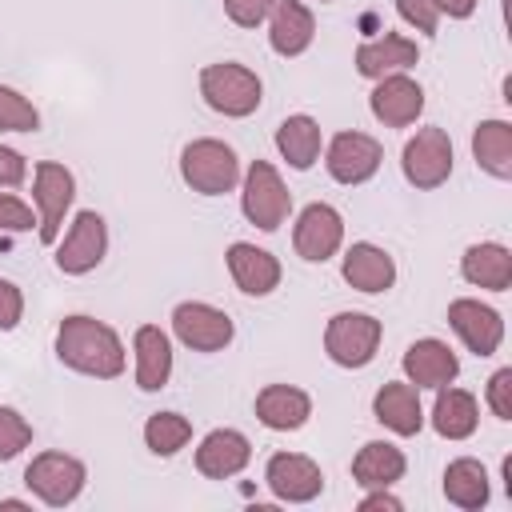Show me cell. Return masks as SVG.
<instances>
[{"label": "cell", "mask_w": 512, "mask_h": 512, "mask_svg": "<svg viewBox=\"0 0 512 512\" xmlns=\"http://www.w3.org/2000/svg\"><path fill=\"white\" fill-rule=\"evenodd\" d=\"M56 360L80 376L116 380V376H124L128 352H124V340L112 324L84 316V312H72L56 328Z\"/></svg>", "instance_id": "6da1fadb"}, {"label": "cell", "mask_w": 512, "mask_h": 512, "mask_svg": "<svg viewBox=\"0 0 512 512\" xmlns=\"http://www.w3.org/2000/svg\"><path fill=\"white\" fill-rule=\"evenodd\" d=\"M200 96L216 116L244 120L264 100V80L240 60H216L200 68Z\"/></svg>", "instance_id": "7a4b0ae2"}, {"label": "cell", "mask_w": 512, "mask_h": 512, "mask_svg": "<svg viewBox=\"0 0 512 512\" xmlns=\"http://www.w3.org/2000/svg\"><path fill=\"white\" fill-rule=\"evenodd\" d=\"M240 156L232 144L216 140V136H200L188 140L180 148V180L200 192V196H224L240 188Z\"/></svg>", "instance_id": "3957f363"}, {"label": "cell", "mask_w": 512, "mask_h": 512, "mask_svg": "<svg viewBox=\"0 0 512 512\" xmlns=\"http://www.w3.org/2000/svg\"><path fill=\"white\" fill-rule=\"evenodd\" d=\"M240 212L260 232H276L292 212V192L272 160H252L240 176Z\"/></svg>", "instance_id": "277c9868"}, {"label": "cell", "mask_w": 512, "mask_h": 512, "mask_svg": "<svg viewBox=\"0 0 512 512\" xmlns=\"http://www.w3.org/2000/svg\"><path fill=\"white\" fill-rule=\"evenodd\" d=\"M72 200H76L72 168L56 164V160H40L32 168V208H36V236L44 248H52L60 240V228H64Z\"/></svg>", "instance_id": "5b68a950"}, {"label": "cell", "mask_w": 512, "mask_h": 512, "mask_svg": "<svg viewBox=\"0 0 512 512\" xmlns=\"http://www.w3.org/2000/svg\"><path fill=\"white\" fill-rule=\"evenodd\" d=\"M384 324L368 312H336L324 324V352L336 368H368L380 352Z\"/></svg>", "instance_id": "8992f818"}, {"label": "cell", "mask_w": 512, "mask_h": 512, "mask_svg": "<svg viewBox=\"0 0 512 512\" xmlns=\"http://www.w3.org/2000/svg\"><path fill=\"white\" fill-rule=\"evenodd\" d=\"M84 484H88V468H84V460H76L68 452H40L24 468V488L40 504H48V508L76 504L80 492H84Z\"/></svg>", "instance_id": "52a82bcc"}, {"label": "cell", "mask_w": 512, "mask_h": 512, "mask_svg": "<svg viewBox=\"0 0 512 512\" xmlns=\"http://www.w3.org/2000/svg\"><path fill=\"white\" fill-rule=\"evenodd\" d=\"M452 164H456V152H452V136L436 124L428 128H416V136H408L404 152H400V172L412 188L420 192H432L440 184H448L452 176Z\"/></svg>", "instance_id": "ba28073f"}, {"label": "cell", "mask_w": 512, "mask_h": 512, "mask_svg": "<svg viewBox=\"0 0 512 512\" xmlns=\"http://www.w3.org/2000/svg\"><path fill=\"white\" fill-rule=\"evenodd\" d=\"M104 256H108V224H104V216L96 208L76 212L68 232L56 240V256H52L56 268L64 276H88V272H96L104 264Z\"/></svg>", "instance_id": "9c48e42d"}, {"label": "cell", "mask_w": 512, "mask_h": 512, "mask_svg": "<svg viewBox=\"0 0 512 512\" xmlns=\"http://www.w3.org/2000/svg\"><path fill=\"white\" fill-rule=\"evenodd\" d=\"M172 336L192 352H224L236 336V324L208 300H180L172 308Z\"/></svg>", "instance_id": "30bf717a"}, {"label": "cell", "mask_w": 512, "mask_h": 512, "mask_svg": "<svg viewBox=\"0 0 512 512\" xmlns=\"http://www.w3.org/2000/svg\"><path fill=\"white\" fill-rule=\"evenodd\" d=\"M384 164V144L368 132H336L324 148V168L336 184L344 188H356V184H368Z\"/></svg>", "instance_id": "8fae6325"}, {"label": "cell", "mask_w": 512, "mask_h": 512, "mask_svg": "<svg viewBox=\"0 0 512 512\" xmlns=\"http://www.w3.org/2000/svg\"><path fill=\"white\" fill-rule=\"evenodd\" d=\"M292 248L308 264L332 260L344 248V216L332 204H324V200L304 204L300 216H296V224H292Z\"/></svg>", "instance_id": "7c38bea8"}, {"label": "cell", "mask_w": 512, "mask_h": 512, "mask_svg": "<svg viewBox=\"0 0 512 512\" xmlns=\"http://www.w3.org/2000/svg\"><path fill=\"white\" fill-rule=\"evenodd\" d=\"M264 484L280 504H312L324 492V468L304 452H276L264 464Z\"/></svg>", "instance_id": "4fadbf2b"}, {"label": "cell", "mask_w": 512, "mask_h": 512, "mask_svg": "<svg viewBox=\"0 0 512 512\" xmlns=\"http://www.w3.org/2000/svg\"><path fill=\"white\" fill-rule=\"evenodd\" d=\"M448 328L460 336V344L472 356H496L504 344V316L492 304H480L476 296H456L448 304Z\"/></svg>", "instance_id": "5bb4252c"}, {"label": "cell", "mask_w": 512, "mask_h": 512, "mask_svg": "<svg viewBox=\"0 0 512 512\" xmlns=\"http://www.w3.org/2000/svg\"><path fill=\"white\" fill-rule=\"evenodd\" d=\"M368 112H372L384 128H408V124H416L420 112H424V88H420L408 72H392V76H384V80H372Z\"/></svg>", "instance_id": "9a60e30c"}, {"label": "cell", "mask_w": 512, "mask_h": 512, "mask_svg": "<svg viewBox=\"0 0 512 512\" xmlns=\"http://www.w3.org/2000/svg\"><path fill=\"white\" fill-rule=\"evenodd\" d=\"M356 72L364 80H384L392 72H408L420 64V44L404 32H384V36H372V40H360L356 44V56H352Z\"/></svg>", "instance_id": "2e32d148"}, {"label": "cell", "mask_w": 512, "mask_h": 512, "mask_svg": "<svg viewBox=\"0 0 512 512\" xmlns=\"http://www.w3.org/2000/svg\"><path fill=\"white\" fill-rule=\"evenodd\" d=\"M224 264H228L232 284H236L244 296H272V292L280 288V280H284L280 260H276L268 248H256V244H248V240L228 244Z\"/></svg>", "instance_id": "e0dca14e"}, {"label": "cell", "mask_w": 512, "mask_h": 512, "mask_svg": "<svg viewBox=\"0 0 512 512\" xmlns=\"http://www.w3.org/2000/svg\"><path fill=\"white\" fill-rule=\"evenodd\" d=\"M196 472L204 480H232L248 468L252 460V440L240 428H212L200 444H196Z\"/></svg>", "instance_id": "ac0fdd59"}, {"label": "cell", "mask_w": 512, "mask_h": 512, "mask_svg": "<svg viewBox=\"0 0 512 512\" xmlns=\"http://www.w3.org/2000/svg\"><path fill=\"white\" fill-rule=\"evenodd\" d=\"M340 276L348 288H356L364 296H380L396 284V260L388 248H380L372 240H356V244H348L344 260H340Z\"/></svg>", "instance_id": "d6986e66"}, {"label": "cell", "mask_w": 512, "mask_h": 512, "mask_svg": "<svg viewBox=\"0 0 512 512\" xmlns=\"http://www.w3.org/2000/svg\"><path fill=\"white\" fill-rule=\"evenodd\" d=\"M400 368H404V380H408V384L436 392V388H444V384H452V380L460 376V356H456L444 340L424 336V340H412V344L404 348Z\"/></svg>", "instance_id": "ffe728a7"}, {"label": "cell", "mask_w": 512, "mask_h": 512, "mask_svg": "<svg viewBox=\"0 0 512 512\" xmlns=\"http://www.w3.org/2000/svg\"><path fill=\"white\" fill-rule=\"evenodd\" d=\"M372 416L376 424H384L392 436H416L424 428V404H420V388L408 380H388L376 388L372 396Z\"/></svg>", "instance_id": "44dd1931"}, {"label": "cell", "mask_w": 512, "mask_h": 512, "mask_svg": "<svg viewBox=\"0 0 512 512\" xmlns=\"http://www.w3.org/2000/svg\"><path fill=\"white\" fill-rule=\"evenodd\" d=\"M264 24H268V48L284 60L304 56L316 40V16L304 0H280Z\"/></svg>", "instance_id": "7402d4cb"}, {"label": "cell", "mask_w": 512, "mask_h": 512, "mask_svg": "<svg viewBox=\"0 0 512 512\" xmlns=\"http://www.w3.org/2000/svg\"><path fill=\"white\" fill-rule=\"evenodd\" d=\"M252 408L268 432H296L312 420V396L296 384H264Z\"/></svg>", "instance_id": "603a6c76"}, {"label": "cell", "mask_w": 512, "mask_h": 512, "mask_svg": "<svg viewBox=\"0 0 512 512\" xmlns=\"http://www.w3.org/2000/svg\"><path fill=\"white\" fill-rule=\"evenodd\" d=\"M132 356L140 392H160L172 380V336L160 324H140L132 332Z\"/></svg>", "instance_id": "cb8c5ba5"}, {"label": "cell", "mask_w": 512, "mask_h": 512, "mask_svg": "<svg viewBox=\"0 0 512 512\" xmlns=\"http://www.w3.org/2000/svg\"><path fill=\"white\" fill-rule=\"evenodd\" d=\"M436 436L444 440H468L476 428H480V404L468 388H456V384H444L436 388V400H432V412L424 416Z\"/></svg>", "instance_id": "d4e9b609"}, {"label": "cell", "mask_w": 512, "mask_h": 512, "mask_svg": "<svg viewBox=\"0 0 512 512\" xmlns=\"http://www.w3.org/2000/svg\"><path fill=\"white\" fill-rule=\"evenodd\" d=\"M460 276L472 284V288H484V292H508L512 288V252L496 240H480V244H468L464 256H460Z\"/></svg>", "instance_id": "484cf974"}, {"label": "cell", "mask_w": 512, "mask_h": 512, "mask_svg": "<svg viewBox=\"0 0 512 512\" xmlns=\"http://www.w3.org/2000/svg\"><path fill=\"white\" fill-rule=\"evenodd\" d=\"M444 500L460 512H480L488 500H492V480H488V468L476 460V456H456L448 460L444 468Z\"/></svg>", "instance_id": "4316f807"}, {"label": "cell", "mask_w": 512, "mask_h": 512, "mask_svg": "<svg viewBox=\"0 0 512 512\" xmlns=\"http://www.w3.org/2000/svg\"><path fill=\"white\" fill-rule=\"evenodd\" d=\"M320 148H324V132H320V120L316 116L292 112V116H284L276 124V152L288 160V168L308 172L320 160Z\"/></svg>", "instance_id": "83f0119b"}, {"label": "cell", "mask_w": 512, "mask_h": 512, "mask_svg": "<svg viewBox=\"0 0 512 512\" xmlns=\"http://www.w3.org/2000/svg\"><path fill=\"white\" fill-rule=\"evenodd\" d=\"M404 468H408V456L392 440H368L352 456V480L360 488H392L396 480H404Z\"/></svg>", "instance_id": "f1b7e54d"}, {"label": "cell", "mask_w": 512, "mask_h": 512, "mask_svg": "<svg viewBox=\"0 0 512 512\" xmlns=\"http://www.w3.org/2000/svg\"><path fill=\"white\" fill-rule=\"evenodd\" d=\"M472 160L492 180H512V124L508 120H480L472 128Z\"/></svg>", "instance_id": "f546056e"}, {"label": "cell", "mask_w": 512, "mask_h": 512, "mask_svg": "<svg viewBox=\"0 0 512 512\" xmlns=\"http://www.w3.org/2000/svg\"><path fill=\"white\" fill-rule=\"evenodd\" d=\"M192 440V420L180 416V412H152L144 420V448L152 456H176L180 448H188Z\"/></svg>", "instance_id": "4dcf8cb0"}, {"label": "cell", "mask_w": 512, "mask_h": 512, "mask_svg": "<svg viewBox=\"0 0 512 512\" xmlns=\"http://www.w3.org/2000/svg\"><path fill=\"white\" fill-rule=\"evenodd\" d=\"M36 128H40L36 104L24 92L0 84V132H36Z\"/></svg>", "instance_id": "1f68e13d"}, {"label": "cell", "mask_w": 512, "mask_h": 512, "mask_svg": "<svg viewBox=\"0 0 512 512\" xmlns=\"http://www.w3.org/2000/svg\"><path fill=\"white\" fill-rule=\"evenodd\" d=\"M32 444V424L20 408L12 404H0V464L16 460L24 448Z\"/></svg>", "instance_id": "d6a6232c"}, {"label": "cell", "mask_w": 512, "mask_h": 512, "mask_svg": "<svg viewBox=\"0 0 512 512\" xmlns=\"http://www.w3.org/2000/svg\"><path fill=\"white\" fill-rule=\"evenodd\" d=\"M396 16L408 24V28H416L420 36H436V28H440V8H436V0H396Z\"/></svg>", "instance_id": "836d02e7"}, {"label": "cell", "mask_w": 512, "mask_h": 512, "mask_svg": "<svg viewBox=\"0 0 512 512\" xmlns=\"http://www.w3.org/2000/svg\"><path fill=\"white\" fill-rule=\"evenodd\" d=\"M484 404L496 420H512V368H496L484 384Z\"/></svg>", "instance_id": "e575fe53"}, {"label": "cell", "mask_w": 512, "mask_h": 512, "mask_svg": "<svg viewBox=\"0 0 512 512\" xmlns=\"http://www.w3.org/2000/svg\"><path fill=\"white\" fill-rule=\"evenodd\" d=\"M32 228H36L32 204H24L16 192H0V236L4 232H32Z\"/></svg>", "instance_id": "d590c367"}, {"label": "cell", "mask_w": 512, "mask_h": 512, "mask_svg": "<svg viewBox=\"0 0 512 512\" xmlns=\"http://www.w3.org/2000/svg\"><path fill=\"white\" fill-rule=\"evenodd\" d=\"M280 0H224V16L236 28H260Z\"/></svg>", "instance_id": "8d00e7d4"}, {"label": "cell", "mask_w": 512, "mask_h": 512, "mask_svg": "<svg viewBox=\"0 0 512 512\" xmlns=\"http://www.w3.org/2000/svg\"><path fill=\"white\" fill-rule=\"evenodd\" d=\"M20 320H24V292L20 284L0 276V332H12Z\"/></svg>", "instance_id": "74e56055"}, {"label": "cell", "mask_w": 512, "mask_h": 512, "mask_svg": "<svg viewBox=\"0 0 512 512\" xmlns=\"http://www.w3.org/2000/svg\"><path fill=\"white\" fill-rule=\"evenodd\" d=\"M24 180H28V160L16 148L0 144V188H20Z\"/></svg>", "instance_id": "f35d334b"}, {"label": "cell", "mask_w": 512, "mask_h": 512, "mask_svg": "<svg viewBox=\"0 0 512 512\" xmlns=\"http://www.w3.org/2000/svg\"><path fill=\"white\" fill-rule=\"evenodd\" d=\"M356 508L360 512H404V500L392 496L388 488H364V496H360Z\"/></svg>", "instance_id": "ab89813d"}, {"label": "cell", "mask_w": 512, "mask_h": 512, "mask_svg": "<svg viewBox=\"0 0 512 512\" xmlns=\"http://www.w3.org/2000/svg\"><path fill=\"white\" fill-rule=\"evenodd\" d=\"M476 4H480V0H436L440 16H448V20H468V16L476 12Z\"/></svg>", "instance_id": "60d3db41"}, {"label": "cell", "mask_w": 512, "mask_h": 512, "mask_svg": "<svg viewBox=\"0 0 512 512\" xmlns=\"http://www.w3.org/2000/svg\"><path fill=\"white\" fill-rule=\"evenodd\" d=\"M0 508H16V512H32V500H16V496H8V500H0Z\"/></svg>", "instance_id": "b9f144b4"}, {"label": "cell", "mask_w": 512, "mask_h": 512, "mask_svg": "<svg viewBox=\"0 0 512 512\" xmlns=\"http://www.w3.org/2000/svg\"><path fill=\"white\" fill-rule=\"evenodd\" d=\"M320 4H332V0H320Z\"/></svg>", "instance_id": "7bdbcfd3"}]
</instances>
